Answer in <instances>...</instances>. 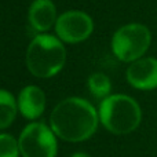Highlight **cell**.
Listing matches in <instances>:
<instances>
[{
  "instance_id": "1",
  "label": "cell",
  "mask_w": 157,
  "mask_h": 157,
  "mask_svg": "<svg viewBox=\"0 0 157 157\" xmlns=\"http://www.w3.org/2000/svg\"><path fill=\"white\" fill-rule=\"evenodd\" d=\"M99 123L97 109L78 97L61 101L51 112L50 127L66 142H83L95 134Z\"/></svg>"
},
{
  "instance_id": "2",
  "label": "cell",
  "mask_w": 157,
  "mask_h": 157,
  "mask_svg": "<svg viewBox=\"0 0 157 157\" xmlns=\"http://www.w3.org/2000/svg\"><path fill=\"white\" fill-rule=\"evenodd\" d=\"M66 61V50L55 36L40 33L26 50V66L33 76L50 78L62 71Z\"/></svg>"
},
{
  "instance_id": "3",
  "label": "cell",
  "mask_w": 157,
  "mask_h": 157,
  "mask_svg": "<svg viewBox=\"0 0 157 157\" xmlns=\"http://www.w3.org/2000/svg\"><path fill=\"white\" fill-rule=\"evenodd\" d=\"M99 121L112 134L125 135L138 128L142 110L134 98L124 94L109 95L99 105Z\"/></svg>"
},
{
  "instance_id": "4",
  "label": "cell",
  "mask_w": 157,
  "mask_h": 157,
  "mask_svg": "<svg viewBox=\"0 0 157 157\" xmlns=\"http://www.w3.org/2000/svg\"><path fill=\"white\" fill-rule=\"evenodd\" d=\"M152 43L150 30L142 24H128L114 32L112 51L123 62L141 59Z\"/></svg>"
},
{
  "instance_id": "5",
  "label": "cell",
  "mask_w": 157,
  "mask_h": 157,
  "mask_svg": "<svg viewBox=\"0 0 157 157\" xmlns=\"http://www.w3.org/2000/svg\"><path fill=\"white\" fill-rule=\"evenodd\" d=\"M22 157H57V135L44 123H30L18 138Z\"/></svg>"
},
{
  "instance_id": "6",
  "label": "cell",
  "mask_w": 157,
  "mask_h": 157,
  "mask_svg": "<svg viewBox=\"0 0 157 157\" xmlns=\"http://www.w3.org/2000/svg\"><path fill=\"white\" fill-rule=\"evenodd\" d=\"M94 30V22L88 14L83 11H66L58 17L55 22V32L61 41L69 44L81 43Z\"/></svg>"
},
{
  "instance_id": "7",
  "label": "cell",
  "mask_w": 157,
  "mask_h": 157,
  "mask_svg": "<svg viewBox=\"0 0 157 157\" xmlns=\"http://www.w3.org/2000/svg\"><path fill=\"white\" fill-rule=\"evenodd\" d=\"M127 81L134 88L142 91L157 88V59L142 57L131 62L127 69Z\"/></svg>"
},
{
  "instance_id": "8",
  "label": "cell",
  "mask_w": 157,
  "mask_h": 157,
  "mask_svg": "<svg viewBox=\"0 0 157 157\" xmlns=\"http://www.w3.org/2000/svg\"><path fill=\"white\" fill-rule=\"evenodd\" d=\"M18 110L25 119L36 120L43 114L46 109V95L37 86H26L21 90L18 98Z\"/></svg>"
},
{
  "instance_id": "9",
  "label": "cell",
  "mask_w": 157,
  "mask_h": 157,
  "mask_svg": "<svg viewBox=\"0 0 157 157\" xmlns=\"http://www.w3.org/2000/svg\"><path fill=\"white\" fill-rule=\"evenodd\" d=\"M57 8L51 0H33L28 11V21L36 32H47L57 22Z\"/></svg>"
},
{
  "instance_id": "10",
  "label": "cell",
  "mask_w": 157,
  "mask_h": 157,
  "mask_svg": "<svg viewBox=\"0 0 157 157\" xmlns=\"http://www.w3.org/2000/svg\"><path fill=\"white\" fill-rule=\"evenodd\" d=\"M18 112V103L11 92L0 90V130H6L14 123Z\"/></svg>"
},
{
  "instance_id": "11",
  "label": "cell",
  "mask_w": 157,
  "mask_h": 157,
  "mask_svg": "<svg viewBox=\"0 0 157 157\" xmlns=\"http://www.w3.org/2000/svg\"><path fill=\"white\" fill-rule=\"evenodd\" d=\"M87 84H88V90L94 98L105 99L106 97L110 95L112 83H110V78L106 76L105 73H101V72L92 73L88 77Z\"/></svg>"
},
{
  "instance_id": "12",
  "label": "cell",
  "mask_w": 157,
  "mask_h": 157,
  "mask_svg": "<svg viewBox=\"0 0 157 157\" xmlns=\"http://www.w3.org/2000/svg\"><path fill=\"white\" fill-rule=\"evenodd\" d=\"M19 155L18 139L11 134H0V157H18Z\"/></svg>"
},
{
  "instance_id": "13",
  "label": "cell",
  "mask_w": 157,
  "mask_h": 157,
  "mask_svg": "<svg viewBox=\"0 0 157 157\" xmlns=\"http://www.w3.org/2000/svg\"><path fill=\"white\" fill-rule=\"evenodd\" d=\"M72 157H91V156L84 152H77V153H75V155H72Z\"/></svg>"
}]
</instances>
